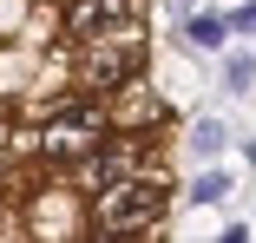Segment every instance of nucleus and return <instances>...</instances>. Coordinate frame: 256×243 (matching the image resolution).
Here are the masks:
<instances>
[{
	"mask_svg": "<svg viewBox=\"0 0 256 243\" xmlns=\"http://www.w3.org/2000/svg\"><path fill=\"white\" fill-rule=\"evenodd\" d=\"M164 210H171V178L158 164H144V171H132V178H118L106 190H92V230L86 236H98V243L158 236Z\"/></svg>",
	"mask_w": 256,
	"mask_h": 243,
	"instance_id": "1",
	"label": "nucleus"
},
{
	"mask_svg": "<svg viewBox=\"0 0 256 243\" xmlns=\"http://www.w3.org/2000/svg\"><path fill=\"white\" fill-rule=\"evenodd\" d=\"M0 184H7V164H0Z\"/></svg>",
	"mask_w": 256,
	"mask_h": 243,
	"instance_id": "11",
	"label": "nucleus"
},
{
	"mask_svg": "<svg viewBox=\"0 0 256 243\" xmlns=\"http://www.w3.org/2000/svg\"><path fill=\"white\" fill-rule=\"evenodd\" d=\"M138 20V0H60V33L66 40H98Z\"/></svg>",
	"mask_w": 256,
	"mask_h": 243,
	"instance_id": "5",
	"label": "nucleus"
},
{
	"mask_svg": "<svg viewBox=\"0 0 256 243\" xmlns=\"http://www.w3.org/2000/svg\"><path fill=\"white\" fill-rule=\"evenodd\" d=\"M190 152H197V158H217V152H224V125H217V118H197V125H190Z\"/></svg>",
	"mask_w": 256,
	"mask_h": 243,
	"instance_id": "7",
	"label": "nucleus"
},
{
	"mask_svg": "<svg viewBox=\"0 0 256 243\" xmlns=\"http://www.w3.org/2000/svg\"><path fill=\"white\" fill-rule=\"evenodd\" d=\"M106 138H112V112H106V99H92V92H72V99H60L40 125L14 132L20 152H40L53 171H66L72 158H86L92 144H106Z\"/></svg>",
	"mask_w": 256,
	"mask_h": 243,
	"instance_id": "2",
	"label": "nucleus"
},
{
	"mask_svg": "<svg viewBox=\"0 0 256 243\" xmlns=\"http://www.w3.org/2000/svg\"><path fill=\"white\" fill-rule=\"evenodd\" d=\"M106 112H112V132H138V138H158V132H164V99H158L138 72H132L118 92H106Z\"/></svg>",
	"mask_w": 256,
	"mask_h": 243,
	"instance_id": "4",
	"label": "nucleus"
},
{
	"mask_svg": "<svg viewBox=\"0 0 256 243\" xmlns=\"http://www.w3.org/2000/svg\"><path fill=\"white\" fill-rule=\"evenodd\" d=\"M224 86H230V92H250V86H256V60H250V53H230V60H224Z\"/></svg>",
	"mask_w": 256,
	"mask_h": 243,
	"instance_id": "9",
	"label": "nucleus"
},
{
	"mask_svg": "<svg viewBox=\"0 0 256 243\" xmlns=\"http://www.w3.org/2000/svg\"><path fill=\"white\" fill-rule=\"evenodd\" d=\"M230 33H256V0H243V7L230 14Z\"/></svg>",
	"mask_w": 256,
	"mask_h": 243,
	"instance_id": "10",
	"label": "nucleus"
},
{
	"mask_svg": "<svg viewBox=\"0 0 256 243\" xmlns=\"http://www.w3.org/2000/svg\"><path fill=\"white\" fill-rule=\"evenodd\" d=\"M144 60V20L118 26V33H98V40H79V86L72 92H92V99H106L118 92Z\"/></svg>",
	"mask_w": 256,
	"mask_h": 243,
	"instance_id": "3",
	"label": "nucleus"
},
{
	"mask_svg": "<svg viewBox=\"0 0 256 243\" xmlns=\"http://www.w3.org/2000/svg\"><path fill=\"white\" fill-rule=\"evenodd\" d=\"M184 40H190V46H224V40H230V14L197 7V14L184 20Z\"/></svg>",
	"mask_w": 256,
	"mask_h": 243,
	"instance_id": "6",
	"label": "nucleus"
},
{
	"mask_svg": "<svg viewBox=\"0 0 256 243\" xmlns=\"http://www.w3.org/2000/svg\"><path fill=\"white\" fill-rule=\"evenodd\" d=\"M224 190H230V171H217V164H210V171H197V184H190V204H217Z\"/></svg>",
	"mask_w": 256,
	"mask_h": 243,
	"instance_id": "8",
	"label": "nucleus"
}]
</instances>
